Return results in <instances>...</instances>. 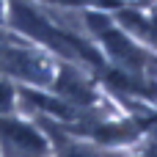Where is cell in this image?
Instances as JSON below:
<instances>
[{"instance_id":"cell-1","label":"cell","mask_w":157,"mask_h":157,"mask_svg":"<svg viewBox=\"0 0 157 157\" xmlns=\"http://www.w3.org/2000/svg\"><path fill=\"white\" fill-rule=\"evenodd\" d=\"M0 157H52L41 124L25 113L0 116Z\"/></svg>"},{"instance_id":"cell-2","label":"cell","mask_w":157,"mask_h":157,"mask_svg":"<svg viewBox=\"0 0 157 157\" xmlns=\"http://www.w3.org/2000/svg\"><path fill=\"white\" fill-rule=\"evenodd\" d=\"M41 130L50 138V152L52 157H130L127 149H110V146H99L83 135L69 132L66 127L55 124V121H39Z\"/></svg>"},{"instance_id":"cell-3","label":"cell","mask_w":157,"mask_h":157,"mask_svg":"<svg viewBox=\"0 0 157 157\" xmlns=\"http://www.w3.org/2000/svg\"><path fill=\"white\" fill-rule=\"evenodd\" d=\"M110 14L141 47H146L149 52L157 55V6H127V3H121Z\"/></svg>"},{"instance_id":"cell-4","label":"cell","mask_w":157,"mask_h":157,"mask_svg":"<svg viewBox=\"0 0 157 157\" xmlns=\"http://www.w3.org/2000/svg\"><path fill=\"white\" fill-rule=\"evenodd\" d=\"M17 110H19V88L11 80L0 77V116L17 113Z\"/></svg>"},{"instance_id":"cell-5","label":"cell","mask_w":157,"mask_h":157,"mask_svg":"<svg viewBox=\"0 0 157 157\" xmlns=\"http://www.w3.org/2000/svg\"><path fill=\"white\" fill-rule=\"evenodd\" d=\"M141 149L135 152V155H130V157H157V138H149L146 144H138Z\"/></svg>"},{"instance_id":"cell-6","label":"cell","mask_w":157,"mask_h":157,"mask_svg":"<svg viewBox=\"0 0 157 157\" xmlns=\"http://www.w3.org/2000/svg\"><path fill=\"white\" fill-rule=\"evenodd\" d=\"M8 8H11V0H0V28L8 25Z\"/></svg>"},{"instance_id":"cell-7","label":"cell","mask_w":157,"mask_h":157,"mask_svg":"<svg viewBox=\"0 0 157 157\" xmlns=\"http://www.w3.org/2000/svg\"><path fill=\"white\" fill-rule=\"evenodd\" d=\"M127 6H155V0H121Z\"/></svg>"}]
</instances>
